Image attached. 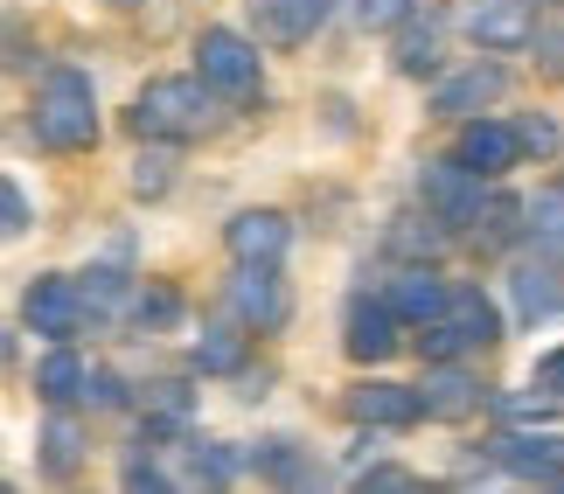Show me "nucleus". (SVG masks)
I'll list each match as a JSON object with an SVG mask.
<instances>
[{
    "label": "nucleus",
    "instance_id": "31",
    "mask_svg": "<svg viewBox=\"0 0 564 494\" xmlns=\"http://www.w3.org/2000/svg\"><path fill=\"white\" fill-rule=\"evenodd\" d=\"M35 63V35L21 14H0V70H29Z\"/></svg>",
    "mask_w": 564,
    "mask_h": 494
},
{
    "label": "nucleus",
    "instance_id": "29",
    "mask_svg": "<svg viewBox=\"0 0 564 494\" xmlns=\"http://www.w3.org/2000/svg\"><path fill=\"white\" fill-rule=\"evenodd\" d=\"M509 133H516V154H523V161H530V154H536V161H551L557 146H564V133H557V119H551V112H523V119L509 125Z\"/></svg>",
    "mask_w": 564,
    "mask_h": 494
},
{
    "label": "nucleus",
    "instance_id": "21",
    "mask_svg": "<svg viewBox=\"0 0 564 494\" xmlns=\"http://www.w3.org/2000/svg\"><path fill=\"white\" fill-rule=\"evenodd\" d=\"M523 238L536 244V257H557L564 265V188H536V196H523Z\"/></svg>",
    "mask_w": 564,
    "mask_h": 494
},
{
    "label": "nucleus",
    "instance_id": "27",
    "mask_svg": "<svg viewBox=\"0 0 564 494\" xmlns=\"http://www.w3.org/2000/svg\"><path fill=\"white\" fill-rule=\"evenodd\" d=\"M167 188H175V146L147 140V154L133 161V196H140V202H161Z\"/></svg>",
    "mask_w": 564,
    "mask_h": 494
},
{
    "label": "nucleus",
    "instance_id": "13",
    "mask_svg": "<svg viewBox=\"0 0 564 494\" xmlns=\"http://www.w3.org/2000/svg\"><path fill=\"white\" fill-rule=\"evenodd\" d=\"M453 161H460L467 175H481V182H502L509 167H523V154H516V133H509L502 119H488V112L460 119V140H453Z\"/></svg>",
    "mask_w": 564,
    "mask_h": 494
},
{
    "label": "nucleus",
    "instance_id": "14",
    "mask_svg": "<svg viewBox=\"0 0 564 494\" xmlns=\"http://www.w3.org/2000/svg\"><path fill=\"white\" fill-rule=\"evenodd\" d=\"M488 466H502L516 481H557L564 474V432H502L488 446Z\"/></svg>",
    "mask_w": 564,
    "mask_h": 494
},
{
    "label": "nucleus",
    "instance_id": "9",
    "mask_svg": "<svg viewBox=\"0 0 564 494\" xmlns=\"http://www.w3.org/2000/svg\"><path fill=\"white\" fill-rule=\"evenodd\" d=\"M502 91H509V70L495 56H474L467 70H453L440 91H432V119H474V112H488V105H502Z\"/></svg>",
    "mask_w": 564,
    "mask_h": 494
},
{
    "label": "nucleus",
    "instance_id": "8",
    "mask_svg": "<svg viewBox=\"0 0 564 494\" xmlns=\"http://www.w3.org/2000/svg\"><path fill=\"white\" fill-rule=\"evenodd\" d=\"M411 391H419V411H425L432 425H467V418L488 404L481 376L460 370V355H453V362H425V383H411Z\"/></svg>",
    "mask_w": 564,
    "mask_h": 494
},
{
    "label": "nucleus",
    "instance_id": "7",
    "mask_svg": "<svg viewBox=\"0 0 564 494\" xmlns=\"http://www.w3.org/2000/svg\"><path fill=\"white\" fill-rule=\"evenodd\" d=\"M230 314L245 320L251 334H279V328H286V320H293V293H286V278H279V265H237Z\"/></svg>",
    "mask_w": 564,
    "mask_h": 494
},
{
    "label": "nucleus",
    "instance_id": "6",
    "mask_svg": "<svg viewBox=\"0 0 564 494\" xmlns=\"http://www.w3.org/2000/svg\"><path fill=\"white\" fill-rule=\"evenodd\" d=\"M481 196H488V188H481V175H467V167L453 161V154L419 167V202H425V217L440 223L446 238L474 223V209H481Z\"/></svg>",
    "mask_w": 564,
    "mask_h": 494
},
{
    "label": "nucleus",
    "instance_id": "32",
    "mask_svg": "<svg viewBox=\"0 0 564 494\" xmlns=\"http://www.w3.org/2000/svg\"><path fill=\"white\" fill-rule=\"evenodd\" d=\"M419 14V0H356V21L370 35H390V29H404V21Z\"/></svg>",
    "mask_w": 564,
    "mask_h": 494
},
{
    "label": "nucleus",
    "instance_id": "2",
    "mask_svg": "<svg viewBox=\"0 0 564 494\" xmlns=\"http://www.w3.org/2000/svg\"><path fill=\"white\" fill-rule=\"evenodd\" d=\"M209 112H216V105H209V84L203 77H147L140 98H133V112H126V125H133L140 140L188 146V140H203Z\"/></svg>",
    "mask_w": 564,
    "mask_h": 494
},
{
    "label": "nucleus",
    "instance_id": "35",
    "mask_svg": "<svg viewBox=\"0 0 564 494\" xmlns=\"http://www.w3.org/2000/svg\"><path fill=\"white\" fill-rule=\"evenodd\" d=\"M119 481L126 487H175V474H161V466H154V446H133V453H126V466H119Z\"/></svg>",
    "mask_w": 564,
    "mask_h": 494
},
{
    "label": "nucleus",
    "instance_id": "5",
    "mask_svg": "<svg viewBox=\"0 0 564 494\" xmlns=\"http://www.w3.org/2000/svg\"><path fill=\"white\" fill-rule=\"evenodd\" d=\"M341 349H349V362H362V370H377V362H390L404 349V320L390 314V299L349 293V307H341Z\"/></svg>",
    "mask_w": 564,
    "mask_h": 494
},
{
    "label": "nucleus",
    "instance_id": "37",
    "mask_svg": "<svg viewBox=\"0 0 564 494\" xmlns=\"http://www.w3.org/2000/svg\"><path fill=\"white\" fill-rule=\"evenodd\" d=\"M530 391H544V397H557L564 404V341L551 355H536V370H530Z\"/></svg>",
    "mask_w": 564,
    "mask_h": 494
},
{
    "label": "nucleus",
    "instance_id": "26",
    "mask_svg": "<svg viewBox=\"0 0 564 494\" xmlns=\"http://www.w3.org/2000/svg\"><path fill=\"white\" fill-rule=\"evenodd\" d=\"M383 244H390V257H404V265H425V257L446 244V230L432 223V217H398V223L383 230Z\"/></svg>",
    "mask_w": 564,
    "mask_h": 494
},
{
    "label": "nucleus",
    "instance_id": "3",
    "mask_svg": "<svg viewBox=\"0 0 564 494\" xmlns=\"http://www.w3.org/2000/svg\"><path fill=\"white\" fill-rule=\"evenodd\" d=\"M195 77L209 84V98H230V105H251L265 91V63H258V42L237 35V29H203L195 35Z\"/></svg>",
    "mask_w": 564,
    "mask_h": 494
},
{
    "label": "nucleus",
    "instance_id": "20",
    "mask_svg": "<svg viewBox=\"0 0 564 494\" xmlns=\"http://www.w3.org/2000/svg\"><path fill=\"white\" fill-rule=\"evenodd\" d=\"M84 466V425L70 418V404H50V425H42V474L70 481Z\"/></svg>",
    "mask_w": 564,
    "mask_h": 494
},
{
    "label": "nucleus",
    "instance_id": "30",
    "mask_svg": "<svg viewBox=\"0 0 564 494\" xmlns=\"http://www.w3.org/2000/svg\"><path fill=\"white\" fill-rule=\"evenodd\" d=\"M77 293H84V314H119V299H126V278L112 272V265H91V272H84L77 278Z\"/></svg>",
    "mask_w": 564,
    "mask_h": 494
},
{
    "label": "nucleus",
    "instance_id": "12",
    "mask_svg": "<svg viewBox=\"0 0 564 494\" xmlns=\"http://www.w3.org/2000/svg\"><path fill=\"white\" fill-rule=\"evenodd\" d=\"M341 411L356 425H370V432H411L425 411H419V391L411 383H383V376H362L349 397H341Z\"/></svg>",
    "mask_w": 564,
    "mask_h": 494
},
{
    "label": "nucleus",
    "instance_id": "34",
    "mask_svg": "<svg viewBox=\"0 0 564 494\" xmlns=\"http://www.w3.org/2000/svg\"><path fill=\"white\" fill-rule=\"evenodd\" d=\"M419 355L425 362H453V355H467V341L453 334V320L432 314V320H419Z\"/></svg>",
    "mask_w": 564,
    "mask_h": 494
},
{
    "label": "nucleus",
    "instance_id": "36",
    "mask_svg": "<svg viewBox=\"0 0 564 494\" xmlns=\"http://www.w3.org/2000/svg\"><path fill=\"white\" fill-rule=\"evenodd\" d=\"M21 230H29V196L0 175V238H21Z\"/></svg>",
    "mask_w": 564,
    "mask_h": 494
},
{
    "label": "nucleus",
    "instance_id": "10",
    "mask_svg": "<svg viewBox=\"0 0 564 494\" xmlns=\"http://www.w3.org/2000/svg\"><path fill=\"white\" fill-rule=\"evenodd\" d=\"M530 35H536V0H474L467 8V42L488 56L530 50Z\"/></svg>",
    "mask_w": 564,
    "mask_h": 494
},
{
    "label": "nucleus",
    "instance_id": "39",
    "mask_svg": "<svg viewBox=\"0 0 564 494\" xmlns=\"http://www.w3.org/2000/svg\"><path fill=\"white\" fill-rule=\"evenodd\" d=\"M105 8H119V14H133V8H147V0H105Z\"/></svg>",
    "mask_w": 564,
    "mask_h": 494
},
{
    "label": "nucleus",
    "instance_id": "15",
    "mask_svg": "<svg viewBox=\"0 0 564 494\" xmlns=\"http://www.w3.org/2000/svg\"><path fill=\"white\" fill-rule=\"evenodd\" d=\"M335 14V0H251V29L272 50H300L321 35V21Z\"/></svg>",
    "mask_w": 564,
    "mask_h": 494
},
{
    "label": "nucleus",
    "instance_id": "1",
    "mask_svg": "<svg viewBox=\"0 0 564 494\" xmlns=\"http://www.w3.org/2000/svg\"><path fill=\"white\" fill-rule=\"evenodd\" d=\"M29 133L50 146V154H84V146H98V91H91V77H84L77 63L42 70L35 105H29Z\"/></svg>",
    "mask_w": 564,
    "mask_h": 494
},
{
    "label": "nucleus",
    "instance_id": "28",
    "mask_svg": "<svg viewBox=\"0 0 564 494\" xmlns=\"http://www.w3.org/2000/svg\"><path fill=\"white\" fill-rule=\"evenodd\" d=\"M188 453H195L188 481H209V487H230L237 481V446H224V439H188Z\"/></svg>",
    "mask_w": 564,
    "mask_h": 494
},
{
    "label": "nucleus",
    "instance_id": "4",
    "mask_svg": "<svg viewBox=\"0 0 564 494\" xmlns=\"http://www.w3.org/2000/svg\"><path fill=\"white\" fill-rule=\"evenodd\" d=\"M84 293H77V278L70 272H42L29 278V293H21V328L42 334V341H77L84 334Z\"/></svg>",
    "mask_w": 564,
    "mask_h": 494
},
{
    "label": "nucleus",
    "instance_id": "25",
    "mask_svg": "<svg viewBox=\"0 0 564 494\" xmlns=\"http://www.w3.org/2000/svg\"><path fill=\"white\" fill-rule=\"evenodd\" d=\"M390 35H398V77H432L440 70V29H432V21L419 29V14H411L404 29H390Z\"/></svg>",
    "mask_w": 564,
    "mask_h": 494
},
{
    "label": "nucleus",
    "instance_id": "24",
    "mask_svg": "<svg viewBox=\"0 0 564 494\" xmlns=\"http://www.w3.org/2000/svg\"><path fill=\"white\" fill-rule=\"evenodd\" d=\"M126 320H133L140 334H167V328H182V293L167 286V278H147V286L133 293V307H126Z\"/></svg>",
    "mask_w": 564,
    "mask_h": 494
},
{
    "label": "nucleus",
    "instance_id": "19",
    "mask_svg": "<svg viewBox=\"0 0 564 494\" xmlns=\"http://www.w3.org/2000/svg\"><path fill=\"white\" fill-rule=\"evenodd\" d=\"M509 293H516V314H523V320H557L564 314V272H557V257H551V265H516L509 272Z\"/></svg>",
    "mask_w": 564,
    "mask_h": 494
},
{
    "label": "nucleus",
    "instance_id": "17",
    "mask_svg": "<svg viewBox=\"0 0 564 494\" xmlns=\"http://www.w3.org/2000/svg\"><path fill=\"white\" fill-rule=\"evenodd\" d=\"M251 341H258V334H251L237 314L209 320V328L195 334V370H203V376H237V370L251 362Z\"/></svg>",
    "mask_w": 564,
    "mask_h": 494
},
{
    "label": "nucleus",
    "instance_id": "18",
    "mask_svg": "<svg viewBox=\"0 0 564 494\" xmlns=\"http://www.w3.org/2000/svg\"><path fill=\"white\" fill-rule=\"evenodd\" d=\"M383 299H390V314H398L404 328H419V320H432V314L446 307V278L432 272V265H404L398 278H390Z\"/></svg>",
    "mask_w": 564,
    "mask_h": 494
},
{
    "label": "nucleus",
    "instance_id": "38",
    "mask_svg": "<svg viewBox=\"0 0 564 494\" xmlns=\"http://www.w3.org/2000/svg\"><path fill=\"white\" fill-rule=\"evenodd\" d=\"M536 56H544V77H564V29H544V21H536Z\"/></svg>",
    "mask_w": 564,
    "mask_h": 494
},
{
    "label": "nucleus",
    "instance_id": "22",
    "mask_svg": "<svg viewBox=\"0 0 564 494\" xmlns=\"http://www.w3.org/2000/svg\"><path fill=\"white\" fill-rule=\"evenodd\" d=\"M35 397L42 404H77L84 397V362L70 341H50V355L35 362Z\"/></svg>",
    "mask_w": 564,
    "mask_h": 494
},
{
    "label": "nucleus",
    "instance_id": "11",
    "mask_svg": "<svg viewBox=\"0 0 564 494\" xmlns=\"http://www.w3.org/2000/svg\"><path fill=\"white\" fill-rule=\"evenodd\" d=\"M224 251L237 265H279V257L293 251V223L286 209H237L224 223Z\"/></svg>",
    "mask_w": 564,
    "mask_h": 494
},
{
    "label": "nucleus",
    "instance_id": "33",
    "mask_svg": "<svg viewBox=\"0 0 564 494\" xmlns=\"http://www.w3.org/2000/svg\"><path fill=\"white\" fill-rule=\"evenodd\" d=\"M356 487H362V494H411V487H425V474H411V466L377 460V466H362V474H356Z\"/></svg>",
    "mask_w": 564,
    "mask_h": 494
},
{
    "label": "nucleus",
    "instance_id": "23",
    "mask_svg": "<svg viewBox=\"0 0 564 494\" xmlns=\"http://www.w3.org/2000/svg\"><path fill=\"white\" fill-rule=\"evenodd\" d=\"M251 466H258V481H279V487H314V481H321V466L300 453L293 439H265V446L251 453Z\"/></svg>",
    "mask_w": 564,
    "mask_h": 494
},
{
    "label": "nucleus",
    "instance_id": "16",
    "mask_svg": "<svg viewBox=\"0 0 564 494\" xmlns=\"http://www.w3.org/2000/svg\"><path fill=\"white\" fill-rule=\"evenodd\" d=\"M440 320H453V334H460L467 349H495V341H502V307H495L481 286H446Z\"/></svg>",
    "mask_w": 564,
    "mask_h": 494
}]
</instances>
